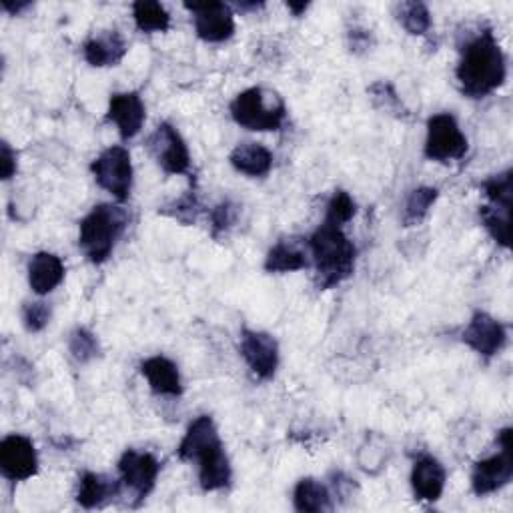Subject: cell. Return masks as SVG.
I'll list each match as a JSON object with an SVG mask.
<instances>
[{"label":"cell","mask_w":513,"mask_h":513,"mask_svg":"<svg viewBox=\"0 0 513 513\" xmlns=\"http://www.w3.org/2000/svg\"><path fill=\"white\" fill-rule=\"evenodd\" d=\"M0 471L11 481H27L39 473L35 443L25 435H9L0 441Z\"/></svg>","instance_id":"8fae6325"},{"label":"cell","mask_w":513,"mask_h":513,"mask_svg":"<svg viewBox=\"0 0 513 513\" xmlns=\"http://www.w3.org/2000/svg\"><path fill=\"white\" fill-rule=\"evenodd\" d=\"M293 503L295 509L301 513H321L333 509L329 489L313 477H303L297 481L293 491Z\"/></svg>","instance_id":"603a6c76"},{"label":"cell","mask_w":513,"mask_h":513,"mask_svg":"<svg viewBox=\"0 0 513 513\" xmlns=\"http://www.w3.org/2000/svg\"><path fill=\"white\" fill-rule=\"evenodd\" d=\"M307 7H309L307 3H301V5L289 3V5H287V9H289V11H293V15H295V17H301V15L307 11Z\"/></svg>","instance_id":"f35d334b"},{"label":"cell","mask_w":513,"mask_h":513,"mask_svg":"<svg viewBox=\"0 0 513 513\" xmlns=\"http://www.w3.org/2000/svg\"><path fill=\"white\" fill-rule=\"evenodd\" d=\"M65 263L55 253H37L29 263V285L37 295L53 293L65 281Z\"/></svg>","instance_id":"d6986e66"},{"label":"cell","mask_w":513,"mask_h":513,"mask_svg":"<svg viewBox=\"0 0 513 513\" xmlns=\"http://www.w3.org/2000/svg\"><path fill=\"white\" fill-rule=\"evenodd\" d=\"M445 477H447L445 469L435 457L431 455L419 457L411 471V489L415 499L437 501L443 495Z\"/></svg>","instance_id":"9a60e30c"},{"label":"cell","mask_w":513,"mask_h":513,"mask_svg":"<svg viewBox=\"0 0 513 513\" xmlns=\"http://www.w3.org/2000/svg\"><path fill=\"white\" fill-rule=\"evenodd\" d=\"M51 307L45 301L25 303L23 307V323L29 333H41L51 321Z\"/></svg>","instance_id":"e575fe53"},{"label":"cell","mask_w":513,"mask_h":513,"mask_svg":"<svg viewBox=\"0 0 513 513\" xmlns=\"http://www.w3.org/2000/svg\"><path fill=\"white\" fill-rule=\"evenodd\" d=\"M397 19H399L401 27L413 37H421V35L429 33V29H431L429 9L423 3H415V0H411V3H401L399 5V17Z\"/></svg>","instance_id":"83f0119b"},{"label":"cell","mask_w":513,"mask_h":513,"mask_svg":"<svg viewBox=\"0 0 513 513\" xmlns=\"http://www.w3.org/2000/svg\"><path fill=\"white\" fill-rule=\"evenodd\" d=\"M147 119L145 103L139 93H115L109 101L107 121L115 123L123 141L135 139Z\"/></svg>","instance_id":"5bb4252c"},{"label":"cell","mask_w":513,"mask_h":513,"mask_svg":"<svg viewBox=\"0 0 513 513\" xmlns=\"http://www.w3.org/2000/svg\"><path fill=\"white\" fill-rule=\"evenodd\" d=\"M369 95H371V99H373V103H375L377 109H381V111H385V113H391V115H395V117H399V119H401V117H407V111H405L401 99L397 97L395 89H393L389 83L379 81V83L371 85V87H369Z\"/></svg>","instance_id":"d6a6232c"},{"label":"cell","mask_w":513,"mask_h":513,"mask_svg":"<svg viewBox=\"0 0 513 513\" xmlns=\"http://www.w3.org/2000/svg\"><path fill=\"white\" fill-rule=\"evenodd\" d=\"M29 7H31V3H9V0H3V9L11 15H19L21 11H25Z\"/></svg>","instance_id":"74e56055"},{"label":"cell","mask_w":513,"mask_h":513,"mask_svg":"<svg viewBox=\"0 0 513 513\" xmlns=\"http://www.w3.org/2000/svg\"><path fill=\"white\" fill-rule=\"evenodd\" d=\"M455 75L461 93L469 99H485L505 83V57L491 29H483L461 49Z\"/></svg>","instance_id":"6da1fadb"},{"label":"cell","mask_w":513,"mask_h":513,"mask_svg":"<svg viewBox=\"0 0 513 513\" xmlns=\"http://www.w3.org/2000/svg\"><path fill=\"white\" fill-rule=\"evenodd\" d=\"M69 349H71V355H73V359L77 363H89V361H93L101 353L99 339L89 329H85V327H77L71 333Z\"/></svg>","instance_id":"4dcf8cb0"},{"label":"cell","mask_w":513,"mask_h":513,"mask_svg":"<svg viewBox=\"0 0 513 513\" xmlns=\"http://www.w3.org/2000/svg\"><path fill=\"white\" fill-rule=\"evenodd\" d=\"M133 19L141 33H165L171 27V15L155 0H139L133 5Z\"/></svg>","instance_id":"d4e9b609"},{"label":"cell","mask_w":513,"mask_h":513,"mask_svg":"<svg viewBox=\"0 0 513 513\" xmlns=\"http://www.w3.org/2000/svg\"><path fill=\"white\" fill-rule=\"evenodd\" d=\"M195 461L199 463V481L203 491H219L231 483L233 471L223 443L203 451Z\"/></svg>","instance_id":"ac0fdd59"},{"label":"cell","mask_w":513,"mask_h":513,"mask_svg":"<svg viewBox=\"0 0 513 513\" xmlns=\"http://www.w3.org/2000/svg\"><path fill=\"white\" fill-rule=\"evenodd\" d=\"M309 249L315 259L317 287L333 289L347 281L355 271V245L343 233V227L325 223L309 237Z\"/></svg>","instance_id":"7a4b0ae2"},{"label":"cell","mask_w":513,"mask_h":513,"mask_svg":"<svg viewBox=\"0 0 513 513\" xmlns=\"http://www.w3.org/2000/svg\"><path fill=\"white\" fill-rule=\"evenodd\" d=\"M185 9L193 13L195 33L201 41L225 43L235 35V19L225 3L205 0V3H185Z\"/></svg>","instance_id":"9c48e42d"},{"label":"cell","mask_w":513,"mask_h":513,"mask_svg":"<svg viewBox=\"0 0 513 513\" xmlns=\"http://www.w3.org/2000/svg\"><path fill=\"white\" fill-rule=\"evenodd\" d=\"M481 189L491 205L501 209H511V197H513V177L511 171H505L501 175H493L487 181L481 183Z\"/></svg>","instance_id":"f1b7e54d"},{"label":"cell","mask_w":513,"mask_h":513,"mask_svg":"<svg viewBox=\"0 0 513 513\" xmlns=\"http://www.w3.org/2000/svg\"><path fill=\"white\" fill-rule=\"evenodd\" d=\"M121 485L131 493L133 505L137 507L155 489L161 473V463L153 453L127 449L119 459Z\"/></svg>","instance_id":"ba28073f"},{"label":"cell","mask_w":513,"mask_h":513,"mask_svg":"<svg viewBox=\"0 0 513 513\" xmlns=\"http://www.w3.org/2000/svg\"><path fill=\"white\" fill-rule=\"evenodd\" d=\"M119 489H121V483H115L101 473L87 471V473H83V477L79 481L77 501L85 509H95V507H101L103 503H107L111 497H115L119 493Z\"/></svg>","instance_id":"7402d4cb"},{"label":"cell","mask_w":513,"mask_h":513,"mask_svg":"<svg viewBox=\"0 0 513 513\" xmlns=\"http://www.w3.org/2000/svg\"><path fill=\"white\" fill-rule=\"evenodd\" d=\"M509 213L511 209H501L495 205H483L479 207V219L489 237L501 245L503 249L509 247Z\"/></svg>","instance_id":"484cf974"},{"label":"cell","mask_w":513,"mask_h":513,"mask_svg":"<svg viewBox=\"0 0 513 513\" xmlns=\"http://www.w3.org/2000/svg\"><path fill=\"white\" fill-rule=\"evenodd\" d=\"M241 355L249 369L263 381L275 377L279 367V345L277 339L265 331L243 329L241 333Z\"/></svg>","instance_id":"7c38bea8"},{"label":"cell","mask_w":513,"mask_h":513,"mask_svg":"<svg viewBox=\"0 0 513 513\" xmlns=\"http://www.w3.org/2000/svg\"><path fill=\"white\" fill-rule=\"evenodd\" d=\"M469 143L461 133L457 121L449 113L433 115L427 121V137H425V157L437 163L459 161L467 155Z\"/></svg>","instance_id":"8992f818"},{"label":"cell","mask_w":513,"mask_h":513,"mask_svg":"<svg viewBox=\"0 0 513 513\" xmlns=\"http://www.w3.org/2000/svg\"><path fill=\"white\" fill-rule=\"evenodd\" d=\"M17 169V153L11 149L9 143H3V155H0V175H3V181H11Z\"/></svg>","instance_id":"d590c367"},{"label":"cell","mask_w":513,"mask_h":513,"mask_svg":"<svg viewBox=\"0 0 513 513\" xmlns=\"http://www.w3.org/2000/svg\"><path fill=\"white\" fill-rule=\"evenodd\" d=\"M95 181L117 201H127L133 189V163L125 147H109L91 165Z\"/></svg>","instance_id":"52a82bcc"},{"label":"cell","mask_w":513,"mask_h":513,"mask_svg":"<svg viewBox=\"0 0 513 513\" xmlns=\"http://www.w3.org/2000/svg\"><path fill=\"white\" fill-rule=\"evenodd\" d=\"M349 39H351V51H355V53H359L363 49H369V45H371V35L367 31L353 29L349 33Z\"/></svg>","instance_id":"8d00e7d4"},{"label":"cell","mask_w":513,"mask_h":513,"mask_svg":"<svg viewBox=\"0 0 513 513\" xmlns=\"http://www.w3.org/2000/svg\"><path fill=\"white\" fill-rule=\"evenodd\" d=\"M149 149L167 175H185L191 169V153L181 133L171 123H161L149 137Z\"/></svg>","instance_id":"30bf717a"},{"label":"cell","mask_w":513,"mask_h":513,"mask_svg":"<svg viewBox=\"0 0 513 513\" xmlns=\"http://www.w3.org/2000/svg\"><path fill=\"white\" fill-rule=\"evenodd\" d=\"M229 161L237 173H243L253 179L269 175V171L273 167L271 151L259 143H243V145L235 147Z\"/></svg>","instance_id":"44dd1931"},{"label":"cell","mask_w":513,"mask_h":513,"mask_svg":"<svg viewBox=\"0 0 513 513\" xmlns=\"http://www.w3.org/2000/svg\"><path fill=\"white\" fill-rule=\"evenodd\" d=\"M141 373L149 381V387L157 395H167V397H181L183 393V383H181V373L179 367L163 355L149 357L141 363Z\"/></svg>","instance_id":"2e32d148"},{"label":"cell","mask_w":513,"mask_h":513,"mask_svg":"<svg viewBox=\"0 0 513 513\" xmlns=\"http://www.w3.org/2000/svg\"><path fill=\"white\" fill-rule=\"evenodd\" d=\"M461 341L467 347H471L477 355L489 359V357H495L505 347L507 333L497 319H493L483 311H477L471 317L469 325L463 329Z\"/></svg>","instance_id":"4fadbf2b"},{"label":"cell","mask_w":513,"mask_h":513,"mask_svg":"<svg viewBox=\"0 0 513 513\" xmlns=\"http://www.w3.org/2000/svg\"><path fill=\"white\" fill-rule=\"evenodd\" d=\"M499 453L481 459L471 471V489L475 495L483 497L505 487L513 477V433L505 427L497 435Z\"/></svg>","instance_id":"5b68a950"},{"label":"cell","mask_w":513,"mask_h":513,"mask_svg":"<svg viewBox=\"0 0 513 513\" xmlns=\"http://www.w3.org/2000/svg\"><path fill=\"white\" fill-rule=\"evenodd\" d=\"M307 255L295 241L281 239L265 257V271L267 273H293L307 269Z\"/></svg>","instance_id":"cb8c5ba5"},{"label":"cell","mask_w":513,"mask_h":513,"mask_svg":"<svg viewBox=\"0 0 513 513\" xmlns=\"http://www.w3.org/2000/svg\"><path fill=\"white\" fill-rule=\"evenodd\" d=\"M129 225V213L119 205L101 203L81 221L79 247L95 265L105 263Z\"/></svg>","instance_id":"3957f363"},{"label":"cell","mask_w":513,"mask_h":513,"mask_svg":"<svg viewBox=\"0 0 513 513\" xmlns=\"http://www.w3.org/2000/svg\"><path fill=\"white\" fill-rule=\"evenodd\" d=\"M439 197V191L435 187H419V189H413L407 197V203H405V211H403V225L405 227H413V225H419L429 209L433 207V203L437 201Z\"/></svg>","instance_id":"4316f807"},{"label":"cell","mask_w":513,"mask_h":513,"mask_svg":"<svg viewBox=\"0 0 513 513\" xmlns=\"http://www.w3.org/2000/svg\"><path fill=\"white\" fill-rule=\"evenodd\" d=\"M217 443H221V437L213 417L201 415L189 425L183 441L177 447V455L183 461H195L203 451Z\"/></svg>","instance_id":"ffe728a7"},{"label":"cell","mask_w":513,"mask_h":513,"mask_svg":"<svg viewBox=\"0 0 513 513\" xmlns=\"http://www.w3.org/2000/svg\"><path fill=\"white\" fill-rule=\"evenodd\" d=\"M83 55L85 61L95 69L117 67L127 55V43L119 31H103L85 43Z\"/></svg>","instance_id":"e0dca14e"},{"label":"cell","mask_w":513,"mask_h":513,"mask_svg":"<svg viewBox=\"0 0 513 513\" xmlns=\"http://www.w3.org/2000/svg\"><path fill=\"white\" fill-rule=\"evenodd\" d=\"M239 219V205H235L233 201H223L219 203L213 211H211V235L215 239H219L221 235H225L229 229H233V225Z\"/></svg>","instance_id":"836d02e7"},{"label":"cell","mask_w":513,"mask_h":513,"mask_svg":"<svg viewBox=\"0 0 513 513\" xmlns=\"http://www.w3.org/2000/svg\"><path fill=\"white\" fill-rule=\"evenodd\" d=\"M199 211H201V205H199V199L195 195V191H187L183 197L175 199L173 203L165 205L163 209H159V213L183 223V225H195L197 223V217H199Z\"/></svg>","instance_id":"f546056e"},{"label":"cell","mask_w":513,"mask_h":513,"mask_svg":"<svg viewBox=\"0 0 513 513\" xmlns=\"http://www.w3.org/2000/svg\"><path fill=\"white\" fill-rule=\"evenodd\" d=\"M355 211H357V207H355V201L351 199V195L347 191H335L325 209V223L343 227L345 223H349L355 217Z\"/></svg>","instance_id":"1f68e13d"},{"label":"cell","mask_w":513,"mask_h":513,"mask_svg":"<svg viewBox=\"0 0 513 513\" xmlns=\"http://www.w3.org/2000/svg\"><path fill=\"white\" fill-rule=\"evenodd\" d=\"M231 117L239 127L247 131H279L285 123L287 107L277 93L251 87L233 99Z\"/></svg>","instance_id":"277c9868"}]
</instances>
